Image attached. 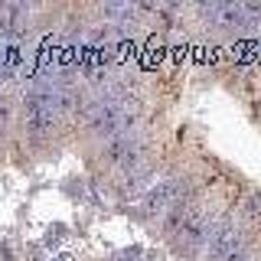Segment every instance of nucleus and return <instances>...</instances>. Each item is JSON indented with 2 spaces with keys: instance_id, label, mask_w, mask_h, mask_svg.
Returning <instances> with one entry per match:
<instances>
[{
  "instance_id": "1",
  "label": "nucleus",
  "mask_w": 261,
  "mask_h": 261,
  "mask_svg": "<svg viewBox=\"0 0 261 261\" xmlns=\"http://www.w3.org/2000/svg\"><path fill=\"white\" fill-rule=\"evenodd\" d=\"M225 216H228V209H225L222 196L209 193V190H196L179 209L163 216V239L173 245L176 255L196 261L209 248L212 235L219 232Z\"/></svg>"
},
{
  "instance_id": "2",
  "label": "nucleus",
  "mask_w": 261,
  "mask_h": 261,
  "mask_svg": "<svg viewBox=\"0 0 261 261\" xmlns=\"http://www.w3.org/2000/svg\"><path fill=\"white\" fill-rule=\"evenodd\" d=\"M248 248H255V235H251V225L245 222L242 216H228L222 219V225H219V232L212 235L209 248L202 251L196 261H235L242 258Z\"/></svg>"
},
{
  "instance_id": "3",
  "label": "nucleus",
  "mask_w": 261,
  "mask_h": 261,
  "mask_svg": "<svg viewBox=\"0 0 261 261\" xmlns=\"http://www.w3.org/2000/svg\"><path fill=\"white\" fill-rule=\"evenodd\" d=\"M196 190H193V179L186 176V173H176V176H167V179H160L153 190H147L144 193V212L147 216H170L173 209H179L186 199H190Z\"/></svg>"
},
{
  "instance_id": "4",
  "label": "nucleus",
  "mask_w": 261,
  "mask_h": 261,
  "mask_svg": "<svg viewBox=\"0 0 261 261\" xmlns=\"http://www.w3.org/2000/svg\"><path fill=\"white\" fill-rule=\"evenodd\" d=\"M202 27L212 30L216 36H239V33L248 27V16H245L242 4H222V0H209V4L196 7Z\"/></svg>"
},
{
  "instance_id": "5",
  "label": "nucleus",
  "mask_w": 261,
  "mask_h": 261,
  "mask_svg": "<svg viewBox=\"0 0 261 261\" xmlns=\"http://www.w3.org/2000/svg\"><path fill=\"white\" fill-rule=\"evenodd\" d=\"M239 216H242L248 225H255V222H258V219H261V193H251L248 199H245V206H242Z\"/></svg>"
},
{
  "instance_id": "6",
  "label": "nucleus",
  "mask_w": 261,
  "mask_h": 261,
  "mask_svg": "<svg viewBox=\"0 0 261 261\" xmlns=\"http://www.w3.org/2000/svg\"><path fill=\"white\" fill-rule=\"evenodd\" d=\"M134 7L130 4H105L101 7V16H111V20H134Z\"/></svg>"
},
{
  "instance_id": "7",
  "label": "nucleus",
  "mask_w": 261,
  "mask_h": 261,
  "mask_svg": "<svg viewBox=\"0 0 261 261\" xmlns=\"http://www.w3.org/2000/svg\"><path fill=\"white\" fill-rule=\"evenodd\" d=\"M62 232H65L62 225H53V228H49V235H46V248H56V245L62 242Z\"/></svg>"
}]
</instances>
